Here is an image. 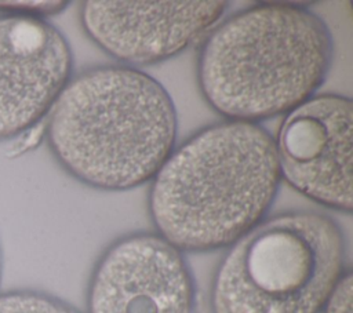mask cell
Masks as SVG:
<instances>
[{"label": "cell", "instance_id": "6da1fadb", "mask_svg": "<svg viewBox=\"0 0 353 313\" xmlns=\"http://www.w3.org/2000/svg\"><path fill=\"white\" fill-rule=\"evenodd\" d=\"M280 181L268 130L218 121L175 148L153 176L150 221L183 254L228 248L266 218Z\"/></svg>", "mask_w": 353, "mask_h": 313}, {"label": "cell", "instance_id": "7a4b0ae2", "mask_svg": "<svg viewBox=\"0 0 353 313\" xmlns=\"http://www.w3.org/2000/svg\"><path fill=\"white\" fill-rule=\"evenodd\" d=\"M176 134V110L163 84L124 65L72 76L44 121L57 163L81 183L112 192L152 181Z\"/></svg>", "mask_w": 353, "mask_h": 313}, {"label": "cell", "instance_id": "3957f363", "mask_svg": "<svg viewBox=\"0 0 353 313\" xmlns=\"http://www.w3.org/2000/svg\"><path fill=\"white\" fill-rule=\"evenodd\" d=\"M334 54L327 23L307 7L261 3L218 22L197 57V83L225 120L287 114L324 83Z\"/></svg>", "mask_w": 353, "mask_h": 313}, {"label": "cell", "instance_id": "277c9868", "mask_svg": "<svg viewBox=\"0 0 353 313\" xmlns=\"http://www.w3.org/2000/svg\"><path fill=\"white\" fill-rule=\"evenodd\" d=\"M228 248L211 281L212 313H320L347 270L343 232L319 211L265 218Z\"/></svg>", "mask_w": 353, "mask_h": 313}, {"label": "cell", "instance_id": "5b68a950", "mask_svg": "<svg viewBox=\"0 0 353 313\" xmlns=\"http://www.w3.org/2000/svg\"><path fill=\"white\" fill-rule=\"evenodd\" d=\"M196 284L182 251L156 232H132L98 258L87 313H196Z\"/></svg>", "mask_w": 353, "mask_h": 313}, {"label": "cell", "instance_id": "8992f818", "mask_svg": "<svg viewBox=\"0 0 353 313\" xmlns=\"http://www.w3.org/2000/svg\"><path fill=\"white\" fill-rule=\"evenodd\" d=\"M353 102L314 95L283 119L274 139L280 176L314 203L352 212Z\"/></svg>", "mask_w": 353, "mask_h": 313}, {"label": "cell", "instance_id": "52a82bcc", "mask_svg": "<svg viewBox=\"0 0 353 313\" xmlns=\"http://www.w3.org/2000/svg\"><path fill=\"white\" fill-rule=\"evenodd\" d=\"M228 1H84L80 22L109 57L137 68L167 61L210 32Z\"/></svg>", "mask_w": 353, "mask_h": 313}, {"label": "cell", "instance_id": "ba28073f", "mask_svg": "<svg viewBox=\"0 0 353 313\" xmlns=\"http://www.w3.org/2000/svg\"><path fill=\"white\" fill-rule=\"evenodd\" d=\"M72 70L70 46L48 19L0 15V142L43 123Z\"/></svg>", "mask_w": 353, "mask_h": 313}, {"label": "cell", "instance_id": "9c48e42d", "mask_svg": "<svg viewBox=\"0 0 353 313\" xmlns=\"http://www.w3.org/2000/svg\"><path fill=\"white\" fill-rule=\"evenodd\" d=\"M0 313H81L70 303L36 290L0 292Z\"/></svg>", "mask_w": 353, "mask_h": 313}, {"label": "cell", "instance_id": "30bf717a", "mask_svg": "<svg viewBox=\"0 0 353 313\" xmlns=\"http://www.w3.org/2000/svg\"><path fill=\"white\" fill-rule=\"evenodd\" d=\"M69 6L68 1H0V15L48 19Z\"/></svg>", "mask_w": 353, "mask_h": 313}, {"label": "cell", "instance_id": "8fae6325", "mask_svg": "<svg viewBox=\"0 0 353 313\" xmlns=\"http://www.w3.org/2000/svg\"><path fill=\"white\" fill-rule=\"evenodd\" d=\"M352 272L347 269L334 287L320 313H352Z\"/></svg>", "mask_w": 353, "mask_h": 313}, {"label": "cell", "instance_id": "7c38bea8", "mask_svg": "<svg viewBox=\"0 0 353 313\" xmlns=\"http://www.w3.org/2000/svg\"><path fill=\"white\" fill-rule=\"evenodd\" d=\"M46 121V120H44ZM44 121L37 124L36 127L25 131L18 138L14 139L10 152L12 153V157L19 156L30 149H34L41 139H44Z\"/></svg>", "mask_w": 353, "mask_h": 313}, {"label": "cell", "instance_id": "4fadbf2b", "mask_svg": "<svg viewBox=\"0 0 353 313\" xmlns=\"http://www.w3.org/2000/svg\"><path fill=\"white\" fill-rule=\"evenodd\" d=\"M1 272H3V256H1V247H0V281H1Z\"/></svg>", "mask_w": 353, "mask_h": 313}]
</instances>
